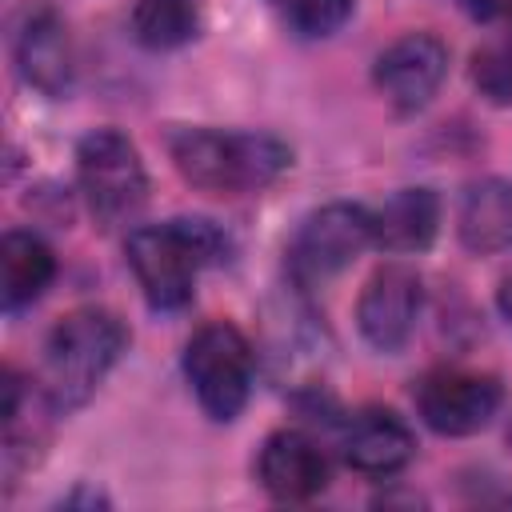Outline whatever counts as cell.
Instances as JSON below:
<instances>
[{
  "label": "cell",
  "instance_id": "cell-1",
  "mask_svg": "<svg viewBox=\"0 0 512 512\" xmlns=\"http://www.w3.org/2000/svg\"><path fill=\"white\" fill-rule=\"evenodd\" d=\"M128 348V328L108 308H76L68 312L44 340L40 360V396L48 412H76L92 400L104 376Z\"/></svg>",
  "mask_w": 512,
  "mask_h": 512
},
{
  "label": "cell",
  "instance_id": "cell-2",
  "mask_svg": "<svg viewBox=\"0 0 512 512\" xmlns=\"http://www.w3.org/2000/svg\"><path fill=\"white\" fill-rule=\"evenodd\" d=\"M228 240L212 220L176 216L164 224H140L128 232V264L144 300L156 312H176L192 300L196 276L224 256Z\"/></svg>",
  "mask_w": 512,
  "mask_h": 512
},
{
  "label": "cell",
  "instance_id": "cell-3",
  "mask_svg": "<svg viewBox=\"0 0 512 512\" xmlns=\"http://www.w3.org/2000/svg\"><path fill=\"white\" fill-rule=\"evenodd\" d=\"M172 164L192 188L216 196H240L268 188L292 164V148L268 132H224V128H180L168 140Z\"/></svg>",
  "mask_w": 512,
  "mask_h": 512
},
{
  "label": "cell",
  "instance_id": "cell-4",
  "mask_svg": "<svg viewBox=\"0 0 512 512\" xmlns=\"http://www.w3.org/2000/svg\"><path fill=\"white\" fill-rule=\"evenodd\" d=\"M256 356L248 336L228 320H208L184 344V376L212 420H236L252 396Z\"/></svg>",
  "mask_w": 512,
  "mask_h": 512
},
{
  "label": "cell",
  "instance_id": "cell-5",
  "mask_svg": "<svg viewBox=\"0 0 512 512\" xmlns=\"http://www.w3.org/2000/svg\"><path fill=\"white\" fill-rule=\"evenodd\" d=\"M76 180L96 224L132 220L148 200V172L136 144L116 128H96L76 144Z\"/></svg>",
  "mask_w": 512,
  "mask_h": 512
},
{
  "label": "cell",
  "instance_id": "cell-6",
  "mask_svg": "<svg viewBox=\"0 0 512 512\" xmlns=\"http://www.w3.org/2000/svg\"><path fill=\"white\" fill-rule=\"evenodd\" d=\"M372 244V212L364 204H324L308 212L288 244V276L296 288H320Z\"/></svg>",
  "mask_w": 512,
  "mask_h": 512
},
{
  "label": "cell",
  "instance_id": "cell-7",
  "mask_svg": "<svg viewBox=\"0 0 512 512\" xmlns=\"http://www.w3.org/2000/svg\"><path fill=\"white\" fill-rule=\"evenodd\" d=\"M416 412L420 420L440 432V436H472L480 428H488V420L496 416L504 392L500 380L488 372H468V368H436L428 376H420V384L412 388Z\"/></svg>",
  "mask_w": 512,
  "mask_h": 512
},
{
  "label": "cell",
  "instance_id": "cell-8",
  "mask_svg": "<svg viewBox=\"0 0 512 512\" xmlns=\"http://www.w3.org/2000/svg\"><path fill=\"white\" fill-rule=\"evenodd\" d=\"M424 308V284L408 264H384L372 272L356 300V328L376 352H396L416 332Z\"/></svg>",
  "mask_w": 512,
  "mask_h": 512
},
{
  "label": "cell",
  "instance_id": "cell-9",
  "mask_svg": "<svg viewBox=\"0 0 512 512\" xmlns=\"http://www.w3.org/2000/svg\"><path fill=\"white\" fill-rule=\"evenodd\" d=\"M448 76V48L432 32H408L392 40L372 68L380 96L396 112H420Z\"/></svg>",
  "mask_w": 512,
  "mask_h": 512
},
{
  "label": "cell",
  "instance_id": "cell-10",
  "mask_svg": "<svg viewBox=\"0 0 512 512\" xmlns=\"http://www.w3.org/2000/svg\"><path fill=\"white\" fill-rule=\"evenodd\" d=\"M12 56L28 88L44 96H64L72 84V44L68 28L52 4L28 0L12 28Z\"/></svg>",
  "mask_w": 512,
  "mask_h": 512
},
{
  "label": "cell",
  "instance_id": "cell-11",
  "mask_svg": "<svg viewBox=\"0 0 512 512\" xmlns=\"http://www.w3.org/2000/svg\"><path fill=\"white\" fill-rule=\"evenodd\" d=\"M256 480L276 500H312L328 488V456L308 432L280 428L260 444Z\"/></svg>",
  "mask_w": 512,
  "mask_h": 512
},
{
  "label": "cell",
  "instance_id": "cell-12",
  "mask_svg": "<svg viewBox=\"0 0 512 512\" xmlns=\"http://www.w3.org/2000/svg\"><path fill=\"white\" fill-rule=\"evenodd\" d=\"M412 452L416 436L392 408H360L340 436V456L360 476H392L412 460Z\"/></svg>",
  "mask_w": 512,
  "mask_h": 512
},
{
  "label": "cell",
  "instance_id": "cell-13",
  "mask_svg": "<svg viewBox=\"0 0 512 512\" xmlns=\"http://www.w3.org/2000/svg\"><path fill=\"white\" fill-rule=\"evenodd\" d=\"M440 232V196L432 188H400L372 212V244L388 252H424Z\"/></svg>",
  "mask_w": 512,
  "mask_h": 512
},
{
  "label": "cell",
  "instance_id": "cell-14",
  "mask_svg": "<svg viewBox=\"0 0 512 512\" xmlns=\"http://www.w3.org/2000/svg\"><path fill=\"white\" fill-rule=\"evenodd\" d=\"M460 240L472 252H508L512 248V180L488 176L468 184L460 196V216H456Z\"/></svg>",
  "mask_w": 512,
  "mask_h": 512
},
{
  "label": "cell",
  "instance_id": "cell-15",
  "mask_svg": "<svg viewBox=\"0 0 512 512\" xmlns=\"http://www.w3.org/2000/svg\"><path fill=\"white\" fill-rule=\"evenodd\" d=\"M56 276V256L36 232H4L0 240V296L4 308L16 312L44 296Z\"/></svg>",
  "mask_w": 512,
  "mask_h": 512
},
{
  "label": "cell",
  "instance_id": "cell-16",
  "mask_svg": "<svg viewBox=\"0 0 512 512\" xmlns=\"http://www.w3.org/2000/svg\"><path fill=\"white\" fill-rule=\"evenodd\" d=\"M128 24H132L136 44H144L152 52H168L196 36L200 8H196V0H136Z\"/></svg>",
  "mask_w": 512,
  "mask_h": 512
},
{
  "label": "cell",
  "instance_id": "cell-17",
  "mask_svg": "<svg viewBox=\"0 0 512 512\" xmlns=\"http://www.w3.org/2000/svg\"><path fill=\"white\" fill-rule=\"evenodd\" d=\"M472 80H476V88H480L488 100L512 104V20H508V28H504L496 40H488V44L476 52V60H472Z\"/></svg>",
  "mask_w": 512,
  "mask_h": 512
},
{
  "label": "cell",
  "instance_id": "cell-18",
  "mask_svg": "<svg viewBox=\"0 0 512 512\" xmlns=\"http://www.w3.org/2000/svg\"><path fill=\"white\" fill-rule=\"evenodd\" d=\"M276 4L300 36H332L352 16L356 0H276Z\"/></svg>",
  "mask_w": 512,
  "mask_h": 512
},
{
  "label": "cell",
  "instance_id": "cell-19",
  "mask_svg": "<svg viewBox=\"0 0 512 512\" xmlns=\"http://www.w3.org/2000/svg\"><path fill=\"white\" fill-rule=\"evenodd\" d=\"M476 20H512V0H460Z\"/></svg>",
  "mask_w": 512,
  "mask_h": 512
},
{
  "label": "cell",
  "instance_id": "cell-20",
  "mask_svg": "<svg viewBox=\"0 0 512 512\" xmlns=\"http://www.w3.org/2000/svg\"><path fill=\"white\" fill-rule=\"evenodd\" d=\"M496 308H500V316L512 324V268L500 276V284H496Z\"/></svg>",
  "mask_w": 512,
  "mask_h": 512
},
{
  "label": "cell",
  "instance_id": "cell-21",
  "mask_svg": "<svg viewBox=\"0 0 512 512\" xmlns=\"http://www.w3.org/2000/svg\"><path fill=\"white\" fill-rule=\"evenodd\" d=\"M508 448H512V428H508Z\"/></svg>",
  "mask_w": 512,
  "mask_h": 512
}]
</instances>
